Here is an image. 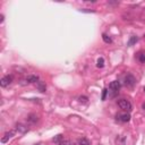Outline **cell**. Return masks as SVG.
<instances>
[{
    "label": "cell",
    "mask_w": 145,
    "mask_h": 145,
    "mask_svg": "<svg viewBox=\"0 0 145 145\" xmlns=\"http://www.w3.org/2000/svg\"><path fill=\"white\" fill-rule=\"evenodd\" d=\"M120 82L118 81H113L110 83V85H109V93H110V96L111 98H115L116 95L118 94V92L120 90Z\"/></svg>",
    "instance_id": "cell-1"
},
{
    "label": "cell",
    "mask_w": 145,
    "mask_h": 145,
    "mask_svg": "<svg viewBox=\"0 0 145 145\" xmlns=\"http://www.w3.org/2000/svg\"><path fill=\"white\" fill-rule=\"evenodd\" d=\"M117 104H118V107L121 109V110L127 111V112H130L132 109H133L132 103H130L127 99H119V100L117 101Z\"/></svg>",
    "instance_id": "cell-2"
},
{
    "label": "cell",
    "mask_w": 145,
    "mask_h": 145,
    "mask_svg": "<svg viewBox=\"0 0 145 145\" xmlns=\"http://www.w3.org/2000/svg\"><path fill=\"white\" fill-rule=\"evenodd\" d=\"M136 84V78L133 76L132 74H128L126 77H125V85L127 87H133V86Z\"/></svg>",
    "instance_id": "cell-3"
},
{
    "label": "cell",
    "mask_w": 145,
    "mask_h": 145,
    "mask_svg": "<svg viewBox=\"0 0 145 145\" xmlns=\"http://www.w3.org/2000/svg\"><path fill=\"white\" fill-rule=\"evenodd\" d=\"M11 82H13V76L11 75H7V76H4L0 79V85H1V87H6Z\"/></svg>",
    "instance_id": "cell-4"
},
{
    "label": "cell",
    "mask_w": 145,
    "mask_h": 145,
    "mask_svg": "<svg viewBox=\"0 0 145 145\" xmlns=\"http://www.w3.org/2000/svg\"><path fill=\"white\" fill-rule=\"evenodd\" d=\"M15 133H16V130H10V132L6 133V134L4 135V137L1 138V143H2V144L7 143V141H8V139L10 138V137H13L14 135H15Z\"/></svg>",
    "instance_id": "cell-5"
},
{
    "label": "cell",
    "mask_w": 145,
    "mask_h": 145,
    "mask_svg": "<svg viewBox=\"0 0 145 145\" xmlns=\"http://www.w3.org/2000/svg\"><path fill=\"white\" fill-rule=\"evenodd\" d=\"M117 118L118 120H120L122 122H128L130 120V115L129 113H121V115H118Z\"/></svg>",
    "instance_id": "cell-6"
},
{
    "label": "cell",
    "mask_w": 145,
    "mask_h": 145,
    "mask_svg": "<svg viewBox=\"0 0 145 145\" xmlns=\"http://www.w3.org/2000/svg\"><path fill=\"white\" fill-rule=\"evenodd\" d=\"M26 82H27V83H38L39 76L38 75H28V76L26 77Z\"/></svg>",
    "instance_id": "cell-7"
},
{
    "label": "cell",
    "mask_w": 145,
    "mask_h": 145,
    "mask_svg": "<svg viewBox=\"0 0 145 145\" xmlns=\"http://www.w3.org/2000/svg\"><path fill=\"white\" fill-rule=\"evenodd\" d=\"M36 87H38V90L40 92H45V90H47L45 84L43 83V82H41V81H39L38 83H36Z\"/></svg>",
    "instance_id": "cell-8"
},
{
    "label": "cell",
    "mask_w": 145,
    "mask_h": 145,
    "mask_svg": "<svg viewBox=\"0 0 145 145\" xmlns=\"http://www.w3.org/2000/svg\"><path fill=\"white\" fill-rule=\"evenodd\" d=\"M16 129H17L19 133H26L28 130V128L26 126H24V125H22V124H18L17 126H16Z\"/></svg>",
    "instance_id": "cell-9"
},
{
    "label": "cell",
    "mask_w": 145,
    "mask_h": 145,
    "mask_svg": "<svg viewBox=\"0 0 145 145\" xmlns=\"http://www.w3.org/2000/svg\"><path fill=\"white\" fill-rule=\"evenodd\" d=\"M137 59H138V61L141 62V64H145V52L141 51L137 56Z\"/></svg>",
    "instance_id": "cell-10"
},
{
    "label": "cell",
    "mask_w": 145,
    "mask_h": 145,
    "mask_svg": "<svg viewBox=\"0 0 145 145\" xmlns=\"http://www.w3.org/2000/svg\"><path fill=\"white\" fill-rule=\"evenodd\" d=\"M78 143H79V145H91V142L88 141L87 138H85V137H83V138H79L78 139Z\"/></svg>",
    "instance_id": "cell-11"
},
{
    "label": "cell",
    "mask_w": 145,
    "mask_h": 145,
    "mask_svg": "<svg viewBox=\"0 0 145 145\" xmlns=\"http://www.w3.org/2000/svg\"><path fill=\"white\" fill-rule=\"evenodd\" d=\"M52 141H53L55 143H57V144H60L62 141H64V136H62V135H57L56 137H53Z\"/></svg>",
    "instance_id": "cell-12"
},
{
    "label": "cell",
    "mask_w": 145,
    "mask_h": 145,
    "mask_svg": "<svg viewBox=\"0 0 145 145\" xmlns=\"http://www.w3.org/2000/svg\"><path fill=\"white\" fill-rule=\"evenodd\" d=\"M27 120L30 122H32V124H34V122L38 121V116L36 115H30L28 116V118H27Z\"/></svg>",
    "instance_id": "cell-13"
},
{
    "label": "cell",
    "mask_w": 145,
    "mask_h": 145,
    "mask_svg": "<svg viewBox=\"0 0 145 145\" xmlns=\"http://www.w3.org/2000/svg\"><path fill=\"white\" fill-rule=\"evenodd\" d=\"M137 40H138V38H137V36H132V38L129 39V41H128V45H129V47H132L133 44H135V43L137 42Z\"/></svg>",
    "instance_id": "cell-14"
},
{
    "label": "cell",
    "mask_w": 145,
    "mask_h": 145,
    "mask_svg": "<svg viewBox=\"0 0 145 145\" xmlns=\"http://www.w3.org/2000/svg\"><path fill=\"white\" fill-rule=\"evenodd\" d=\"M96 66H98L99 68H102V67L104 66V59H103V58H99V59H98V64H96Z\"/></svg>",
    "instance_id": "cell-15"
},
{
    "label": "cell",
    "mask_w": 145,
    "mask_h": 145,
    "mask_svg": "<svg viewBox=\"0 0 145 145\" xmlns=\"http://www.w3.org/2000/svg\"><path fill=\"white\" fill-rule=\"evenodd\" d=\"M102 39H103V41H104L105 43H111V42H112L111 38L109 35H107V34H102Z\"/></svg>",
    "instance_id": "cell-16"
},
{
    "label": "cell",
    "mask_w": 145,
    "mask_h": 145,
    "mask_svg": "<svg viewBox=\"0 0 145 145\" xmlns=\"http://www.w3.org/2000/svg\"><path fill=\"white\" fill-rule=\"evenodd\" d=\"M108 90H107V88H104V90H103V92H102V98H101V99H102V101H104L105 100V98H107V94H108Z\"/></svg>",
    "instance_id": "cell-17"
},
{
    "label": "cell",
    "mask_w": 145,
    "mask_h": 145,
    "mask_svg": "<svg viewBox=\"0 0 145 145\" xmlns=\"http://www.w3.org/2000/svg\"><path fill=\"white\" fill-rule=\"evenodd\" d=\"M59 145H71V144H70V142H69V141H66V139H64V141H62Z\"/></svg>",
    "instance_id": "cell-18"
},
{
    "label": "cell",
    "mask_w": 145,
    "mask_h": 145,
    "mask_svg": "<svg viewBox=\"0 0 145 145\" xmlns=\"http://www.w3.org/2000/svg\"><path fill=\"white\" fill-rule=\"evenodd\" d=\"M79 101L81 102H87V98L86 96H79Z\"/></svg>",
    "instance_id": "cell-19"
},
{
    "label": "cell",
    "mask_w": 145,
    "mask_h": 145,
    "mask_svg": "<svg viewBox=\"0 0 145 145\" xmlns=\"http://www.w3.org/2000/svg\"><path fill=\"white\" fill-rule=\"evenodd\" d=\"M2 22H4V15L0 16V23H2Z\"/></svg>",
    "instance_id": "cell-20"
},
{
    "label": "cell",
    "mask_w": 145,
    "mask_h": 145,
    "mask_svg": "<svg viewBox=\"0 0 145 145\" xmlns=\"http://www.w3.org/2000/svg\"><path fill=\"white\" fill-rule=\"evenodd\" d=\"M142 108H143L144 110H145V103H143V105H142Z\"/></svg>",
    "instance_id": "cell-21"
},
{
    "label": "cell",
    "mask_w": 145,
    "mask_h": 145,
    "mask_svg": "<svg viewBox=\"0 0 145 145\" xmlns=\"http://www.w3.org/2000/svg\"><path fill=\"white\" fill-rule=\"evenodd\" d=\"M144 92H145V86H144Z\"/></svg>",
    "instance_id": "cell-22"
}]
</instances>
